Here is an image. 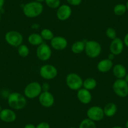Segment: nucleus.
I'll return each mask as SVG.
<instances>
[{
  "mask_svg": "<svg viewBox=\"0 0 128 128\" xmlns=\"http://www.w3.org/2000/svg\"><path fill=\"white\" fill-rule=\"evenodd\" d=\"M113 66H114L113 62L107 58L106 59L101 60L98 62L97 65V68L98 71L101 73H106L112 69Z\"/></svg>",
  "mask_w": 128,
  "mask_h": 128,
  "instance_id": "17",
  "label": "nucleus"
},
{
  "mask_svg": "<svg viewBox=\"0 0 128 128\" xmlns=\"http://www.w3.org/2000/svg\"><path fill=\"white\" fill-rule=\"evenodd\" d=\"M2 110H3V108H2V107L0 106V112H1V111H2Z\"/></svg>",
  "mask_w": 128,
  "mask_h": 128,
  "instance_id": "42",
  "label": "nucleus"
},
{
  "mask_svg": "<svg viewBox=\"0 0 128 128\" xmlns=\"http://www.w3.org/2000/svg\"><path fill=\"white\" fill-rule=\"evenodd\" d=\"M6 42L10 46L18 48L20 45L23 44V37L21 33L17 31H9L4 36Z\"/></svg>",
  "mask_w": 128,
  "mask_h": 128,
  "instance_id": "6",
  "label": "nucleus"
},
{
  "mask_svg": "<svg viewBox=\"0 0 128 128\" xmlns=\"http://www.w3.org/2000/svg\"><path fill=\"white\" fill-rule=\"evenodd\" d=\"M42 92V85L38 82H32L26 85L24 89V96L30 99L38 98Z\"/></svg>",
  "mask_w": 128,
  "mask_h": 128,
  "instance_id": "4",
  "label": "nucleus"
},
{
  "mask_svg": "<svg viewBox=\"0 0 128 128\" xmlns=\"http://www.w3.org/2000/svg\"><path fill=\"white\" fill-rule=\"evenodd\" d=\"M7 101L11 109L14 110H22L27 104L26 98L23 94L17 92L9 94Z\"/></svg>",
  "mask_w": 128,
  "mask_h": 128,
  "instance_id": "1",
  "label": "nucleus"
},
{
  "mask_svg": "<svg viewBox=\"0 0 128 128\" xmlns=\"http://www.w3.org/2000/svg\"><path fill=\"white\" fill-rule=\"evenodd\" d=\"M66 84L72 90L77 91L83 87V80L82 77L76 73L68 74L66 77Z\"/></svg>",
  "mask_w": 128,
  "mask_h": 128,
  "instance_id": "5",
  "label": "nucleus"
},
{
  "mask_svg": "<svg viewBox=\"0 0 128 128\" xmlns=\"http://www.w3.org/2000/svg\"><path fill=\"white\" fill-rule=\"evenodd\" d=\"M78 128H97V127L94 121L86 118L80 122Z\"/></svg>",
  "mask_w": 128,
  "mask_h": 128,
  "instance_id": "24",
  "label": "nucleus"
},
{
  "mask_svg": "<svg viewBox=\"0 0 128 128\" xmlns=\"http://www.w3.org/2000/svg\"><path fill=\"white\" fill-rule=\"evenodd\" d=\"M77 99L80 102L83 104H88L92 101V96L90 90L84 88H81L77 90Z\"/></svg>",
  "mask_w": 128,
  "mask_h": 128,
  "instance_id": "16",
  "label": "nucleus"
},
{
  "mask_svg": "<svg viewBox=\"0 0 128 128\" xmlns=\"http://www.w3.org/2000/svg\"><path fill=\"white\" fill-rule=\"evenodd\" d=\"M112 89L116 96L126 98L128 96V83L124 79H116L112 85Z\"/></svg>",
  "mask_w": 128,
  "mask_h": 128,
  "instance_id": "7",
  "label": "nucleus"
},
{
  "mask_svg": "<svg viewBox=\"0 0 128 128\" xmlns=\"http://www.w3.org/2000/svg\"><path fill=\"white\" fill-rule=\"evenodd\" d=\"M35 2H38V3H42V2H45V0H35Z\"/></svg>",
  "mask_w": 128,
  "mask_h": 128,
  "instance_id": "38",
  "label": "nucleus"
},
{
  "mask_svg": "<svg viewBox=\"0 0 128 128\" xmlns=\"http://www.w3.org/2000/svg\"><path fill=\"white\" fill-rule=\"evenodd\" d=\"M28 42L30 45L38 46L44 43V40L40 34L37 33H33L28 36Z\"/></svg>",
  "mask_w": 128,
  "mask_h": 128,
  "instance_id": "20",
  "label": "nucleus"
},
{
  "mask_svg": "<svg viewBox=\"0 0 128 128\" xmlns=\"http://www.w3.org/2000/svg\"><path fill=\"white\" fill-rule=\"evenodd\" d=\"M86 42L82 40L77 41L74 43L71 46V50L75 54H80L85 50Z\"/></svg>",
  "mask_w": 128,
  "mask_h": 128,
  "instance_id": "21",
  "label": "nucleus"
},
{
  "mask_svg": "<svg viewBox=\"0 0 128 128\" xmlns=\"http://www.w3.org/2000/svg\"><path fill=\"white\" fill-rule=\"evenodd\" d=\"M16 119V112L12 109H3L0 112V120L6 123L14 122Z\"/></svg>",
  "mask_w": 128,
  "mask_h": 128,
  "instance_id": "15",
  "label": "nucleus"
},
{
  "mask_svg": "<svg viewBox=\"0 0 128 128\" xmlns=\"http://www.w3.org/2000/svg\"><path fill=\"white\" fill-rule=\"evenodd\" d=\"M114 57H115V55H114V54H111V53H110V54H109V55H108V58L112 61L113 59L114 58Z\"/></svg>",
  "mask_w": 128,
  "mask_h": 128,
  "instance_id": "35",
  "label": "nucleus"
},
{
  "mask_svg": "<svg viewBox=\"0 0 128 128\" xmlns=\"http://www.w3.org/2000/svg\"><path fill=\"white\" fill-rule=\"evenodd\" d=\"M76 128V127L72 126V127H70V128Z\"/></svg>",
  "mask_w": 128,
  "mask_h": 128,
  "instance_id": "44",
  "label": "nucleus"
},
{
  "mask_svg": "<svg viewBox=\"0 0 128 128\" xmlns=\"http://www.w3.org/2000/svg\"><path fill=\"white\" fill-rule=\"evenodd\" d=\"M39 73L44 79L52 80L57 76L58 70L53 65L45 64L40 67Z\"/></svg>",
  "mask_w": 128,
  "mask_h": 128,
  "instance_id": "8",
  "label": "nucleus"
},
{
  "mask_svg": "<svg viewBox=\"0 0 128 128\" xmlns=\"http://www.w3.org/2000/svg\"><path fill=\"white\" fill-rule=\"evenodd\" d=\"M124 79L128 83V72H127L126 75V76H125V77L124 78Z\"/></svg>",
  "mask_w": 128,
  "mask_h": 128,
  "instance_id": "37",
  "label": "nucleus"
},
{
  "mask_svg": "<svg viewBox=\"0 0 128 128\" xmlns=\"http://www.w3.org/2000/svg\"><path fill=\"white\" fill-rule=\"evenodd\" d=\"M44 12V6L41 3L31 2L26 3L23 7V14L29 18L39 16Z\"/></svg>",
  "mask_w": 128,
  "mask_h": 128,
  "instance_id": "2",
  "label": "nucleus"
},
{
  "mask_svg": "<svg viewBox=\"0 0 128 128\" xmlns=\"http://www.w3.org/2000/svg\"><path fill=\"white\" fill-rule=\"evenodd\" d=\"M51 46L56 51H62L68 46L67 40L64 36H55L50 41Z\"/></svg>",
  "mask_w": 128,
  "mask_h": 128,
  "instance_id": "12",
  "label": "nucleus"
},
{
  "mask_svg": "<svg viewBox=\"0 0 128 128\" xmlns=\"http://www.w3.org/2000/svg\"><path fill=\"white\" fill-rule=\"evenodd\" d=\"M112 73L117 79H122L125 77L127 74L126 67L120 64H116L112 67Z\"/></svg>",
  "mask_w": 128,
  "mask_h": 128,
  "instance_id": "18",
  "label": "nucleus"
},
{
  "mask_svg": "<svg viewBox=\"0 0 128 128\" xmlns=\"http://www.w3.org/2000/svg\"><path fill=\"white\" fill-rule=\"evenodd\" d=\"M24 128H36V126H35L33 124H31V123H29V124H26L24 126Z\"/></svg>",
  "mask_w": 128,
  "mask_h": 128,
  "instance_id": "34",
  "label": "nucleus"
},
{
  "mask_svg": "<svg viewBox=\"0 0 128 128\" xmlns=\"http://www.w3.org/2000/svg\"><path fill=\"white\" fill-rule=\"evenodd\" d=\"M126 8H127V10L128 11V1L126 2Z\"/></svg>",
  "mask_w": 128,
  "mask_h": 128,
  "instance_id": "41",
  "label": "nucleus"
},
{
  "mask_svg": "<svg viewBox=\"0 0 128 128\" xmlns=\"http://www.w3.org/2000/svg\"><path fill=\"white\" fill-rule=\"evenodd\" d=\"M38 101L42 106L49 108L54 106L55 98L50 91H42L38 97Z\"/></svg>",
  "mask_w": 128,
  "mask_h": 128,
  "instance_id": "11",
  "label": "nucleus"
},
{
  "mask_svg": "<svg viewBox=\"0 0 128 128\" xmlns=\"http://www.w3.org/2000/svg\"><path fill=\"white\" fill-rule=\"evenodd\" d=\"M106 34L108 38H109L110 40H114V38L117 37V32L116 30L112 27H109L107 28L106 31Z\"/></svg>",
  "mask_w": 128,
  "mask_h": 128,
  "instance_id": "28",
  "label": "nucleus"
},
{
  "mask_svg": "<svg viewBox=\"0 0 128 128\" xmlns=\"http://www.w3.org/2000/svg\"><path fill=\"white\" fill-rule=\"evenodd\" d=\"M36 128H50V126L47 122H41L36 126Z\"/></svg>",
  "mask_w": 128,
  "mask_h": 128,
  "instance_id": "30",
  "label": "nucleus"
},
{
  "mask_svg": "<svg viewBox=\"0 0 128 128\" xmlns=\"http://www.w3.org/2000/svg\"><path fill=\"white\" fill-rule=\"evenodd\" d=\"M18 54L21 57H26L30 54V50L28 46L22 44L18 47Z\"/></svg>",
  "mask_w": 128,
  "mask_h": 128,
  "instance_id": "26",
  "label": "nucleus"
},
{
  "mask_svg": "<svg viewBox=\"0 0 128 128\" xmlns=\"http://www.w3.org/2000/svg\"><path fill=\"white\" fill-rule=\"evenodd\" d=\"M123 42H124V45H126L127 47H128V33L127 34H126V35L124 36Z\"/></svg>",
  "mask_w": 128,
  "mask_h": 128,
  "instance_id": "32",
  "label": "nucleus"
},
{
  "mask_svg": "<svg viewBox=\"0 0 128 128\" xmlns=\"http://www.w3.org/2000/svg\"><path fill=\"white\" fill-rule=\"evenodd\" d=\"M122 128L120 126H113L112 128Z\"/></svg>",
  "mask_w": 128,
  "mask_h": 128,
  "instance_id": "39",
  "label": "nucleus"
},
{
  "mask_svg": "<svg viewBox=\"0 0 128 128\" xmlns=\"http://www.w3.org/2000/svg\"><path fill=\"white\" fill-rule=\"evenodd\" d=\"M1 20H2V14L0 13V21H1Z\"/></svg>",
  "mask_w": 128,
  "mask_h": 128,
  "instance_id": "43",
  "label": "nucleus"
},
{
  "mask_svg": "<svg viewBox=\"0 0 128 128\" xmlns=\"http://www.w3.org/2000/svg\"><path fill=\"white\" fill-rule=\"evenodd\" d=\"M4 2H5V0H0V11L3 9V6H4Z\"/></svg>",
  "mask_w": 128,
  "mask_h": 128,
  "instance_id": "36",
  "label": "nucleus"
},
{
  "mask_svg": "<svg viewBox=\"0 0 128 128\" xmlns=\"http://www.w3.org/2000/svg\"><path fill=\"white\" fill-rule=\"evenodd\" d=\"M52 51L50 46L46 43H42L37 46L36 55L38 58L43 62L48 61L51 58Z\"/></svg>",
  "mask_w": 128,
  "mask_h": 128,
  "instance_id": "10",
  "label": "nucleus"
},
{
  "mask_svg": "<svg viewBox=\"0 0 128 128\" xmlns=\"http://www.w3.org/2000/svg\"><path fill=\"white\" fill-rule=\"evenodd\" d=\"M126 128H128V120H127V122H126Z\"/></svg>",
  "mask_w": 128,
  "mask_h": 128,
  "instance_id": "40",
  "label": "nucleus"
},
{
  "mask_svg": "<svg viewBox=\"0 0 128 128\" xmlns=\"http://www.w3.org/2000/svg\"><path fill=\"white\" fill-rule=\"evenodd\" d=\"M48 7L52 9H57L60 6V0H45Z\"/></svg>",
  "mask_w": 128,
  "mask_h": 128,
  "instance_id": "27",
  "label": "nucleus"
},
{
  "mask_svg": "<svg viewBox=\"0 0 128 128\" xmlns=\"http://www.w3.org/2000/svg\"><path fill=\"white\" fill-rule=\"evenodd\" d=\"M40 25L38 24V23H33L31 26V28L34 30H37L38 28H40Z\"/></svg>",
  "mask_w": 128,
  "mask_h": 128,
  "instance_id": "33",
  "label": "nucleus"
},
{
  "mask_svg": "<svg viewBox=\"0 0 128 128\" xmlns=\"http://www.w3.org/2000/svg\"><path fill=\"white\" fill-rule=\"evenodd\" d=\"M40 34L42 37L43 40H46V41H51L52 39L55 36L52 31L48 28H44L42 30Z\"/></svg>",
  "mask_w": 128,
  "mask_h": 128,
  "instance_id": "23",
  "label": "nucleus"
},
{
  "mask_svg": "<svg viewBox=\"0 0 128 128\" xmlns=\"http://www.w3.org/2000/svg\"><path fill=\"white\" fill-rule=\"evenodd\" d=\"M84 51L88 57L90 58H96L101 54L102 46L98 42L95 40H88L86 42Z\"/></svg>",
  "mask_w": 128,
  "mask_h": 128,
  "instance_id": "3",
  "label": "nucleus"
},
{
  "mask_svg": "<svg viewBox=\"0 0 128 128\" xmlns=\"http://www.w3.org/2000/svg\"><path fill=\"white\" fill-rule=\"evenodd\" d=\"M97 85H98V82L94 78L88 77L83 81V87H82L90 91L94 89L97 87Z\"/></svg>",
  "mask_w": 128,
  "mask_h": 128,
  "instance_id": "22",
  "label": "nucleus"
},
{
  "mask_svg": "<svg viewBox=\"0 0 128 128\" xmlns=\"http://www.w3.org/2000/svg\"><path fill=\"white\" fill-rule=\"evenodd\" d=\"M72 13V8L69 5L62 4L57 8L56 15L60 21H66L69 19Z\"/></svg>",
  "mask_w": 128,
  "mask_h": 128,
  "instance_id": "13",
  "label": "nucleus"
},
{
  "mask_svg": "<svg viewBox=\"0 0 128 128\" xmlns=\"http://www.w3.org/2000/svg\"><path fill=\"white\" fill-rule=\"evenodd\" d=\"M87 118L94 122L100 121L104 118V113L103 108L98 106H94L88 108L87 110Z\"/></svg>",
  "mask_w": 128,
  "mask_h": 128,
  "instance_id": "9",
  "label": "nucleus"
},
{
  "mask_svg": "<svg viewBox=\"0 0 128 128\" xmlns=\"http://www.w3.org/2000/svg\"><path fill=\"white\" fill-rule=\"evenodd\" d=\"M124 44L123 40H122L120 38L116 37L110 42L109 46L110 52L114 54L115 56L120 55L124 50Z\"/></svg>",
  "mask_w": 128,
  "mask_h": 128,
  "instance_id": "14",
  "label": "nucleus"
},
{
  "mask_svg": "<svg viewBox=\"0 0 128 128\" xmlns=\"http://www.w3.org/2000/svg\"><path fill=\"white\" fill-rule=\"evenodd\" d=\"M113 11H114V13L116 15L122 16L125 14L127 11L126 6V4H121V3L117 4L114 7Z\"/></svg>",
  "mask_w": 128,
  "mask_h": 128,
  "instance_id": "25",
  "label": "nucleus"
},
{
  "mask_svg": "<svg viewBox=\"0 0 128 128\" xmlns=\"http://www.w3.org/2000/svg\"><path fill=\"white\" fill-rule=\"evenodd\" d=\"M103 110H104L105 116L111 118L116 114L117 110H118V107L115 103L109 102L106 104L105 106L103 108Z\"/></svg>",
  "mask_w": 128,
  "mask_h": 128,
  "instance_id": "19",
  "label": "nucleus"
},
{
  "mask_svg": "<svg viewBox=\"0 0 128 128\" xmlns=\"http://www.w3.org/2000/svg\"><path fill=\"white\" fill-rule=\"evenodd\" d=\"M42 91H49L50 86L48 83L45 82L42 85Z\"/></svg>",
  "mask_w": 128,
  "mask_h": 128,
  "instance_id": "31",
  "label": "nucleus"
},
{
  "mask_svg": "<svg viewBox=\"0 0 128 128\" xmlns=\"http://www.w3.org/2000/svg\"><path fill=\"white\" fill-rule=\"evenodd\" d=\"M66 1L69 5L74 6L80 5L82 2V0H66Z\"/></svg>",
  "mask_w": 128,
  "mask_h": 128,
  "instance_id": "29",
  "label": "nucleus"
}]
</instances>
